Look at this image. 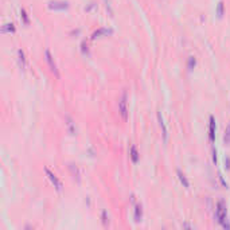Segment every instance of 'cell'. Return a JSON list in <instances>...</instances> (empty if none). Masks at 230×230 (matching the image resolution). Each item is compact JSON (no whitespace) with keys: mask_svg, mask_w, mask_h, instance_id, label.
<instances>
[{"mask_svg":"<svg viewBox=\"0 0 230 230\" xmlns=\"http://www.w3.org/2000/svg\"><path fill=\"white\" fill-rule=\"evenodd\" d=\"M215 218L218 223L225 229H230V223L227 222V207L225 200H219L215 206Z\"/></svg>","mask_w":230,"mask_h":230,"instance_id":"1","label":"cell"},{"mask_svg":"<svg viewBox=\"0 0 230 230\" xmlns=\"http://www.w3.org/2000/svg\"><path fill=\"white\" fill-rule=\"evenodd\" d=\"M119 112H120V116L122 117V120L124 121H127L128 120V94L127 92H122L121 97H120L119 100Z\"/></svg>","mask_w":230,"mask_h":230,"instance_id":"2","label":"cell"},{"mask_svg":"<svg viewBox=\"0 0 230 230\" xmlns=\"http://www.w3.org/2000/svg\"><path fill=\"white\" fill-rule=\"evenodd\" d=\"M45 58H46V62L47 65H49L50 70L54 73V76L57 77V78H59V71H58V68H57V63H55L54 61V57L51 55V53H50V50H46L45 51Z\"/></svg>","mask_w":230,"mask_h":230,"instance_id":"3","label":"cell"},{"mask_svg":"<svg viewBox=\"0 0 230 230\" xmlns=\"http://www.w3.org/2000/svg\"><path fill=\"white\" fill-rule=\"evenodd\" d=\"M45 172H46V175H47V178L50 179V182H51V184L53 186L55 187V188H57V191H62V182L59 180V179L57 178V175H55L54 172H53V171H50L49 168H45Z\"/></svg>","mask_w":230,"mask_h":230,"instance_id":"4","label":"cell"},{"mask_svg":"<svg viewBox=\"0 0 230 230\" xmlns=\"http://www.w3.org/2000/svg\"><path fill=\"white\" fill-rule=\"evenodd\" d=\"M49 8L54 11H65L69 8V3L68 1H50Z\"/></svg>","mask_w":230,"mask_h":230,"instance_id":"5","label":"cell"},{"mask_svg":"<svg viewBox=\"0 0 230 230\" xmlns=\"http://www.w3.org/2000/svg\"><path fill=\"white\" fill-rule=\"evenodd\" d=\"M208 139L211 143L215 141V120L213 116H210V122H208Z\"/></svg>","mask_w":230,"mask_h":230,"instance_id":"6","label":"cell"},{"mask_svg":"<svg viewBox=\"0 0 230 230\" xmlns=\"http://www.w3.org/2000/svg\"><path fill=\"white\" fill-rule=\"evenodd\" d=\"M112 34V30H108V28H98L97 31H94L92 35V39L94 41V39L97 38H101V36H108Z\"/></svg>","mask_w":230,"mask_h":230,"instance_id":"7","label":"cell"},{"mask_svg":"<svg viewBox=\"0 0 230 230\" xmlns=\"http://www.w3.org/2000/svg\"><path fill=\"white\" fill-rule=\"evenodd\" d=\"M18 63H19L20 69H26L27 66V58L23 50H18Z\"/></svg>","mask_w":230,"mask_h":230,"instance_id":"8","label":"cell"},{"mask_svg":"<svg viewBox=\"0 0 230 230\" xmlns=\"http://www.w3.org/2000/svg\"><path fill=\"white\" fill-rule=\"evenodd\" d=\"M157 120H159V125H160V128H162L163 137H164V140H167V127H165L164 120H163V116L160 113H157Z\"/></svg>","mask_w":230,"mask_h":230,"instance_id":"9","label":"cell"},{"mask_svg":"<svg viewBox=\"0 0 230 230\" xmlns=\"http://www.w3.org/2000/svg\"><path fill=\"white\" fill-rule=\"evenodd\" d=\"M176 174H178V178H179V180H180V183L183 184L184 187H186V188H188L190 187V182L187 180V178H186V175H184V174H182L180 171H176Z\"/></svg>","mask_w":230,"mask_h":230,"instance_id":"10","label":"cell"},{"mask_svg":"<svg viewBox=\"0 0 230 230\" xmlns=\"http://www.w3.org/2000/svg\"><path fill=\"white\" fill-rule=\"evenodd\" d=\"M131 159H132L133 163H137L139 162V152H137V148L135 145L131 147V154H129Z\"/></svg>","mask_w":230,"mask_h":230,"instance_id":"11","label":"cell"},{"mask_svg":"<svg viewBox=\"0 0 230 230\" xmlns=\"http://www.w3.org/2000/svg\"><path fill=\"white\" fill-rule=\"evenodd\" d=\"M223 144L225 145H230V122L227 124L226 129H225V133H223Z\"/></svg>","mask_w":230,"mask_h":230,"instance_id":"12","label":"cell"},{"mask_svg":"<svg viewBox=\"0 0 230 230\" xmlns=\"http://www.w3.org/2000/svg\"><path fill=\"white\" fill-rule=\"evenodd\" d=\"M141 218H143V207H141V205H136L135 207V219L136 221H141Z\"/></svg>","mask_w":230,"mask_h":230,"instance_id":"13","label":"cell"},{"mask_svg":"<svg viewBox=\"0 0 230 230\" xmlns=\"http://www.w3.org/2000/svg\"><path fill=\"white\" fill-rule=\"evenodd\" d=\"M66 125H68V128H69V132L71 133V135H74L76 133V127H74V124H73V120L70 119V117H66Z\"/></svg>","mask_w":230,"mask_h":230,"instance_id":"14","label":"cell"},{"mask_svg":"<svg viewBox=\"0 0 230 230\" xmlns=\"http://www.w3.org/2000/svg\"><path fill=\"white\" fill-rule=\"evenodd\" d=\"M1 31H3L4 34H6V33H10V34H11V33H15V26H14V23H8V24H6Z\"/></svg>","mask_w":230,"mask_h":230,"instance_id":"15","label":"cell"},{"mask_svg":"<svg viewBox=\"0 0 230 230\" xmlns=\"http://www.w3.org/2000/svg\"><path fill=\"white\" fill-rule=\"evenodd\" d=\"M195 65H197V59H195L194 57H190V58H188V62H187V69L191 71L192 69L195 68Z\"/></svg>","mask_w":230,"mask_h":230,"instance_id":"16","label":"cell"},{"mask_svg":"<svg viewBox=\"0 0 230 230\" xmlns=\"http://www.w3.org/2000/svg\"><path fill=\"white\" fill-rule=\"evenodd\" d=\"M223 1H219L218 6H217V15H218V18H222V15H223Z\"/></svg>","mask_w":230,"mask_h":230,"instance_id":"17","label":"cell"},{"mask_svg":"<svg viewBox=\"0 0 230 230\" xmlns=\"http://www.w3.org/2000/svg\"><path fill=\"white\" fill-rule=\"evenodd\" d=\"M20 15H22V19H23V23H24L26 26L30 24V20H28V16H27V12L24 11V10H22L20 11Z\"/></svg>","mask_w":230,"mask_h":230,"instance_id":"18","label":"cell"},{"mask_svg":"<svg viewBox=\"0 0 230 230\" xmlns=\"http://www.w3.org/2000/svg\"><path fill=\"white\" fill-rule=\"evenodd\" d=\"M102 222H104V225H108L109 223V218L106 217V211H102Z\"/></svg>","mask_w":230,"mask_h":230,"instance_id":"19","label":"cell"},{"mask_svg":"<svg viewBox=\"0 0 230 230\" xmlns=\"http://www.w3.org/2000/svg\"><path fill=\"white\" fill-rule=\"evenodd\" d=\"M225 168H226V170H230V157H226V159H225Z\"/></svg>","mask_w":230,"mask_h":230,"instance_id":"20","label":"cell"},{"mask_svg":"<svg viewBox=\"0 0 230 230\" xmlns=\"http://www.w3.org/2000/svg\"><path fill=\"white\" fill-rule=\"evenodd\" d=\"M219 180H221V183H222V186H223V187H226V188H227V183H226V182H225V180H223V176H222V175H221V174H219Z\"/></svg>","mask_w":230,"mask_h":230,"instance_id":"21","label":"cell"},{"mask_svg":"<svg viewBox=\"0 0 230 230\" xmlns=\"http://www.w3.org/2000/svg\"><path fill=\"white\" fill-rule=\"evenodd\" d=\"M213 160H214V163L217 164V151H215V149L213 151Z\"/></svg>","mask_w":230,"mask_h":230,"instance_id":"22","label":"cell"}]
</instances>
